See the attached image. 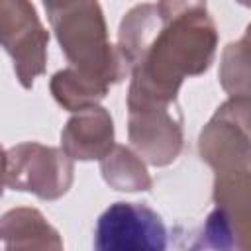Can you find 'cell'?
I'll return each mask as SVG.
<instances>
[{"instance_id":"obj_3","label":"cell","mask_w":251,"mask_h":251,"mask_svg":"<svg viewBox=\"0 0 251 251\" xmlns=\"http://www.w3.org/2000/svg\"><path fill=\"white\" fill-rule=\"evenodd\" d=\"M47 31L29 0H0V45L12 55L18 80L31 88L45 71Z\"/></svg>"},{"instance_id":"obj_6","label":"cell","mask_w":251,"mask_h":251,"mask_svg":"<svg viewBox=\"0 0 251 251\" xmlns=\"http://www.w3.org/2000/svg\"><path fill=\"white\" fill-rule=\"evenodd\" d=\"M129 141L151 165L163 167L182 147V120L175 100H127Z\"/></svg>"},{"instance_id":"obj_2","label":"cell","mask_w":251,"mask_h":251,"mask_svg":"<svg viewBox=\"0 0 251 251\" xmlns=\"http://www.w3.org/2000/svg\"><path fill=\"white\" fill-rule=\"evenodd\" d=\"M47 14L71 69L106 96L127 67L108 41L98 0H71Z\"/></svg>"},{"instance_id":"obj_10","label":"cell","mask_w":251,"mask_h":251,"mask_svg":"<svg viewBox=\"0 0 251 251\" xmlns=\"http://www.w3.org/2000/svg\"><path fill=\"white\" fill-rule=\"evenodd\" d=\"M159 22L161 18L157 14V8L151 4L135 6L124 18L120 27L118 55L127 69H131L139 61V57L143 55V51L147 49L155 33L159 31Z\"/></svg>"},{"instance_id":"obj_7","label":"cell","mask_w":251,"mask_h":251,"mask_svg":"<svg viewBox=\"0 0 251 251\" xmlns=\"http://www.w3.org/2000/svg\"><path fill=\"white\" fill-rule=\"evenodd\" d=\"M200 155L220 173L249 171L247 98L226 102L202 129Z\"/></svg>"},{"instance_id":"obj_13","label":"cell","mask_w":251,"mask_h":251,"mask_svg":"<svg viewBox=\"0 0 251 251\" xmlns=\"http://www.w3.org/2000/svg\"><path fill=\"white\" fill-rule=\"evenodd\" d=\"M4 182H6V153L0 147V196H2V190H4L2 188Z\"/></svg>"},{"instance_id":"obj_14","label":"cell","mask_w":251,"mask_h":251,"mask_svg":"<svg viewBox=\"0 0 251 251\" xmlns=\"http://www.w3.org/2000/svg\"><path fill=\"white\" fill-rule=\"evenodd\" d=\"M67 2H71V0H43V4H45L47 10H53V8L63 6V4H67Z\"/></svg>"},{"instance_id":"obj_1","label":"cell","mask_w":251,"mask_h":251,"mask_svg":"<svg viewBox=\"0 0 251 251\" xmlns=\"http://www.w3.org/2000/svg\"><path fill=\"white\" fill-rule=\"evenodd\" d=\"M161 24L163 29L131 67L127 100L171 102L184 76L204 73L214 59L218 35L206 8L188 10Z\"/></svg>"},{"instance_id":"obj_12","label":"cell","mask_w":251,"mask_h":251,"mask_svg":"<svg viewBox=\"0 0 251 251\" xmlns=\"http://www.w3.org/2000/svg\"><path fill=\"white\" fill-rule=\"evenodd\" d=\"M196 8H206V0H159L157 14L161 22H169L171 18Z\"/></svg>"},{"instance_id":"obj_8","label":"cell","mask_w":251,"mask_h":251,"mask_svg":"<svg viewBox=\"0 0 251 251\" xmlns=\"http://www.w3.org/2000/svg\"><path fill=\"white\" fill-rule=\"evenodd\" d=\"M61 139L63 151L71 159H104L114 147L112 118L104 108L96 104L80 108L78 114L67 122Z\"/></svg>"},{"instance_id":"obj_4","label":"cell","mask_w":251,"mask_h":251,"mask_svg":"<svg viewBox=\"0 0 251 251\" xmlns=\"http://www.w3.org/2000/svg\"><path fill=\"white\" fill-rule=\"evenodd\" d=\"M6 182L43 200L63 196L73 182V163L65 151L39 143H22L6 155Z\"/></svg>"},{"instance_id":"obj_5","label":"cell","mask_w":251,"mask_h":251,"mask_svg":"<svg viewBox=\"0 0 251 251\" xmlns=\"http://www.w3.org/2000/svg\"><path fill=\"white\" fill-rule=\"evenodd\" d=\"M94 247L100 251H163L167 247V229L161 216L149 206L116 202L96 222Z\"/></svg>"},{"instance_id":"obj_9","label":"cell","mask_w":251,"mask_h":251,"mask_svg":"<svg viewBox=\"0 0 251 251\" xmlns=\"http://www.w3.org/2000/svg\"><path fill=\"white\" fill-rule=\"evenodd\" d=\"M2 247H61L59 233L33 208L10 210L0 218Z\"/></svg>"},{"instance_id":"obj_11","label":"cell","mask_w":251,"mask_h":251,"mask_svg":"<svg viewBox=\"0 0 251 251\" xmlns=\"http://www.w3.org/2000/svg\"><path fill=\"white\" fill-rule=\"evenodd\" d=\"M102 175L104 180L116 190L135 192L151 188V176L147 175L145 165L124 145H114L102 159Z\"/></svg>"}]
</instances>
